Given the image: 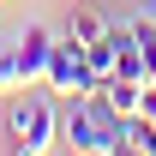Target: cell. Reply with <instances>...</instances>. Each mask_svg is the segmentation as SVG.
I'll return each mask as SVG.
<instances>
[{"label":"cell","mask_w":156,"mask_h":156,"mask_svg":"<svg viewBox=\"0 0 156 156\" xmlns=\"http://www.w3.org/2000/svg\"><path fill=\"white\" fill-rule=\"evenodd\" d=\"M84 60H90V72H96V84H108V78L120 72V42H114V30L102 42H84Z\"/></svg>","instance_id":"obj_6"},{"label":"cell","mask_w":156,"mask_h":156,"mask_svg":"<svg viewBox=\"0 0 156 156\" xmlns=\"http://www.w3.org/2000/svg\"><path fill=\"white\" fill-rule=\"evenodd\" d=\"M102 96L114 102L120 114H138V102H144V78H108V84H102Z\"/></svg>","instance_id":"obj_7"},{"label":"cell","mask_w":156,"mask_h":156,"mask_svg":"<svg viewBox=\"0 0 156 156\" xmlns=\"http://www.w3.org/2000/svg\"><path fill=\"white\" fill-rule=\"evenodd\" d=\"M126 150L132 156H156V120H144V114H126Z\"/></svg>","instance_id":"obj_8"},{"label":"cell","mask_w":156,"mask_h":156,"mask_svg":"<svg viewBox=\"0 0 156 156\" xmlns=\"http://www.w3.org/2000/svg\"><path fill=\"white\" fill-rule=\"evenodd\" d=\"M120 132H126V114L102 96V84L60 108V144H72V150H84V156H120L126 150Z\"/></svg>","instance_id":"obj_1"},{"label":"cell","mask_w":156,"mask_h":156,"mask_svg":"<svg viewBox=\"0 0 156 156\" xmlns=\"http://www.w3.org/2000/svg\"><path fill=\"white\" fill-rule=\"evenodd\" d=\"M138 114L156 120V78H144V102H138Z\"/></svg>","instance_id":"obj_10"},{"label":"cell","mask_w":156,"mask_h":156,"mask_svg":"<svg viewBox=\"0 0 156 156\" xmlns=\"http://www.w3.org/2000/svg\"><path fill=\"white\" fill-rule=\"evenodd\" d=\"M42 84H48L54 96H84V90H96V72H90V60H84V48H78L72 36L54 42V60H48Z\"/></svg>","instance_id":"obj_3"},{"label":"cell","mask_w":156,"mask_h":156,"mask_svg":"<svg viewBox=\"0 0 156 156\" xmlns=\"http://www.w3.org/2000/svg\"><path fill=\"white\" fill-rule=\"evenodd\" d=\"M54 30L48 24H24L18 36H12V60H18V90L24 84H42V72H48V60H54Z\"/></svg>","instance_id":"obj_4"},{"label":"cell","mask_w":156,"mask_h":156,"mask_svg":"<svg viewBox=\"0 0 156 156\" xmlns=\"http://www.w3.org/2000/svg\"><path fill=\"white\" fill-rule=\"evenodd\" d=\"M12 138H18V150L42 156L60 144V108L54 96H18L12 102Z\"/></svg>","instance_id":"obj_2"},{"label":"cell","mask_w":156,"mask_h":156,"mask_svg":"<svg viewBox=\"0 0 156 156\" xmlns=\"http://www.w3.org/2000/svg\"><path fill=\"white\" fill-rule=\"evenodd\" d=\"M0 90H18V60H12V48H0Z\"/></svg>","instance_id":"obj_9"},{"label":"cell","mask_w":156,"mask_h":156,"mask_svg":"<svg viewBox=\"0 0 156 156\" xmlns=\"http://www.w3.org/2000/svg\"><path fill=\"white\" fill-rule=\"evenodd\" d=\"M108 30H114V18H108L102 6H72V24H66V36H72L78 48H84V42H102Z\"/></svg>","instance_id":"obj_5"}]
</instances>
